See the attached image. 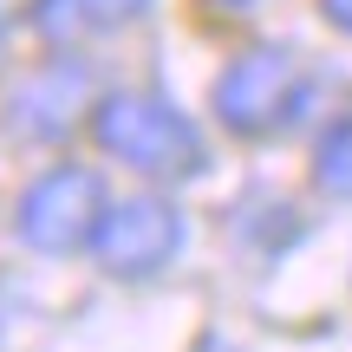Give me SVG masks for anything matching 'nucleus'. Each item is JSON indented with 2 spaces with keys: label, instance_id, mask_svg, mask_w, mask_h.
<instances>
[{
  "label": "nucleus",
  "instance_id": "2",
  "mask_svg": "<svg viewBox=\"0 0 352 352\" xmlns=\"http://www.w3.org/2000/svg\"><path fill=\"white\" fill-rule=\"evenodd\" d=\"M104 209H111V202H104L98 170L59 164V170H46V176L26 183L20 209H13V235H20L33 254H78V248H91Z\"/></svg>",
  "mask_w": 352,
  "mask_h": 352
},
{
  "label": "nucleus",
  "instance_id": "11",
  "mask_svg": "<svg viewBox=\"0 0 352 352\" xmlns=\"http://www.w3.org/2000/svg\"><path fill=\"white\" fill-rule=\"evenodd\" d=\"M0 333H7V300H0Z\"/></svg>",
  "mask_w": 352,
  "mask_h": 352
},
{
  "label": "nucleus",
  "instance_id": "12",
  "mask_svg": "<svg viewBox=\"0 0 352 352\" xmlns=\"http://www.w3.org/2000/svg\"><path fill=\"white\" fill-rule=\"evenodd\" d=\"M0 46H7V20H0Z\"/></svg>",
  "mask_w": 352,
  "mask_h": 352
},
{
  "label": "nucleus",
  "instance_id": "4",
  "mask_svg": "<svg viewBox=\"0 0 352 352\" xmlns=\"http://www.w3.org/2000/svg\"><path fill=\"white\" fill-rule=\"evenodd\" d=\"M176 248H183V215H176V202L164 196H131V202H111L98 222V235H91V254H98L104 274L118 280H151L164 274L176 261Z\"/></svg>",
  "mask_w": 352,
  "mask_h": 352
},
{
  "label": "nucleus",
  "instance_id": "6",
  "mask_svg": "<svg viewBox=\"0 0 352 352\" xmlns=\"http://www.w3.org/2000/svg\"><path fill=\"white\" fill-rule=\"evenodd\" d=\"M151 0H33V33L39 39H91V33H111V26L138 20Z\"/></svg>",
  "mask_w": 352,
  "mask_h": 352
},
{
  "label": "nucleus",
  "instance_id": "8",
  "mask_svg": "<svg viewBox=\"0 0 352 352\" xmlns=\"http://www.w3.org/2000/svg\"><path fill=\"white\" fill-rule=\"evenodd\" d=\"M320 13H327L333 33H346V39H352V0H320Z\"/></svg>",
  "mask_w": 352,
  "mask_h": 352
},
{
  "label": "nucleus",
  "instance_id": "9",
  "mask_svg": "<svg viewBox=\"0 0 352 352\" xmlns=\"http://www.w3.org/2000/svg\"><path fill=\"white\" fill-rule=\"evenodd\" d=\"M196 352H235V346H228L222 333H202V340H196Z\"/></svg>",
  "mask_w": 352,
  "mask_h": 352
},
{
  "label": "nucleus",
  "instance_id": "1",
  "mask_svg": "<svg viewBox=\"0 0 352 352\" xmlns=\"http://www.w3.org/2000/svg\"><path fill=\"white\" fill-rule=\"evenodd\" d=\"M91 138L104 157H118L138 176H202L209 170V144L202 131L157 91H111L91 104Z\"/></svg>",
  "mask_w": 352,
  "mask_h": 352
},
{
  "label": "nucleus",
  "instance_id": "3",
  "mask_svg": "<svg viewBox=\"0 0 352 352\" xmlns=\"http://www.w3.org/2000/svg\"><path fill=\"white\" fill-rule=\"evenodd\" d=\"M300 104V52L294 46H254L215 78L209 111L222 118V131L235 138H267L280 131Z\"/></svg>",
  "mask_w": 352,
  "mask_h": 352
},
{
  "label": "nucleus",
  "instance_id": "5",
  "mask_svg": "<svg viewBox=\"0 0 352 352\" xmlns=\"http://www.w3.org/2000/svg\"><path fill=\"white\" fill-rule=\"evenodd\" d=\"M85 98H91L85 65L59 59V65H46V72H33L7 98V131H13V138H26V144H52V138H65V131L78 124Z\"/></svg>",
  "mask_w": 352,
  "mask_h": 352
},
{
  "label": "nucleus",
  "instance_id": "7",
  "mask_svg": "<svg viewBox=\"0 0 352 352\" xmlns=\"http://www.w3.org/2000/svg\"><path fill=\"white\" fill-rule=\"evenodd\" d=\"M314 183L327 189L333 202H352V118H340V124L320 131V144H314Z\"/></svg>",
  "mask_w": 352,
  "mask_h": 352
},
{
  "label": "nucleus",
  "instance_id": "10",
  "mask_svg": "<svg viewBox=\"0 0 352 352\" xmlns=\"http://www.w3.org/2000/svg\"><path fill=\"white\" fill-rule=\"evenodd\" d=\"M209 7H215V13H248L254 0H209Z\"/></svg>",
  "mask_w": 352,
  "mask_h": 352
}]
</instances>
